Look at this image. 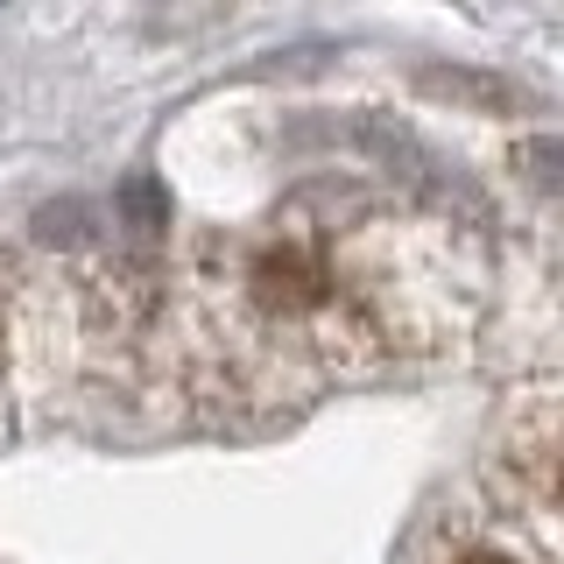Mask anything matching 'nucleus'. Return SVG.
Segmentation results:
<instances>
[{
	"mask_svg": "<svg viewBox=\"0 0 564 564\" xmlns=\"http://www.w3.org/2000/svg\"><path fill=\"white\" fill-rule=\"evenodd\" d=\"M458 564H516V557H494V551H473V557H458Z\"/></svg>",
	"mask_w": 564,
	"mask_h": 564,
	"instance_id": "obj_1",
	"label": "nucleus"
}]
</instances>
